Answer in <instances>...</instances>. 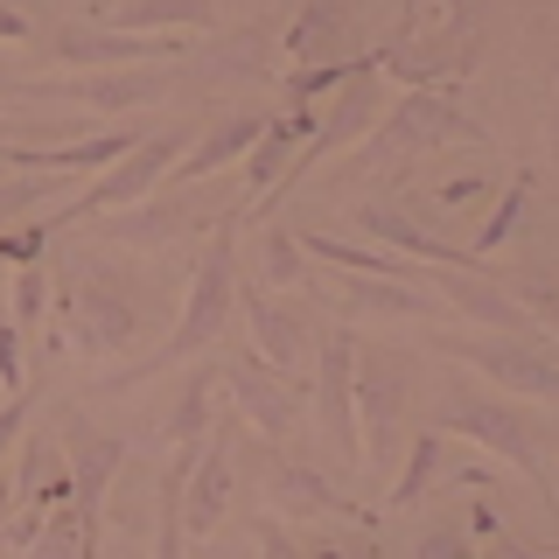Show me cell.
I'll return each mask as SVG.
<instances>
[{
	"label": "cell",
	"instance_id": "1",
	"mask_svg": "<svg viewBox=\"0 0 559 559\" xmlns=\"http://www.w3.org/2000/svg\"><path fill=\"white\" fill-rule=\"evenodd\" d=\"M231 308H238L231 231H210L203 259H197V280H189V301H182V322H175V336L154 349V357H140L127 378L140 384V378H154V371H168V364H182V357H197V349H210V343L224 336V322H231ZM127 378H119V384H127Z\"/></svg>",
	"mask_w": 559,
	"mask_h": 559
},
{
	"label": "cell",
	"instance_id": "2",
	"mask_svg": "<svg viewBox=\"0 0 559 559\" xmlns=\"http://www.w3.org/2000/svg\"><path fill=\"white\" fill-rule=\"evenodd\" d=\"M454 140H468V147H489V127H476V119H468L448 92H406V98L392 105V112H378V119H371L357 168H384V162H399V154L454 147Z\"/></svg>",
	"mask_w": 559,
	"mask_h": 559
},
{
	"label": "cell",
	"instance_id": "3",
	"mask_svg": "<svg viewBox=\"0 0 559 559\" xmlns=\"http://www.w3.org/2000/svg\"><path fill=\"white\" fill-rule=\"evenodd\" d=\"M57 336L78 349V357H105V349L140 343V308L127 294H112L105 273H84L63 259V287H57Z\"/></svg>",
	"mask_w": 559,
	"mask_h": 559
},
{
	"label": "cell",
	"instance_id": "4",
	"mask_svg": "<svg viewBox=\"0 0 559 559\" xmlns=\"http://www.w3.org/2000/svg\"><path fill=\"white\" fill-rule=\"evenodd\" d=\"M168 168H175V140H168V133H147V140H133V147L119 154V162H105V168H98V182L84 189L78 203L49 210V217H35V224H43V231L57 238V231H70V224H84V217H105V210H127V203H140V197H147V189L162 182Z\"/></svg>",
	"mask_w": 559,
	"mask_h": 559
},
{
	"label": "cell",
	"instance_id": "5",
	"mask_svg": "<svg viewBox=\"0 0 559 559\" xmlns=\"http://www.w3.org/2000/svg\"><path fill=\"white\" fill-rule=\"evenodd\" d=\"M399 419H406V384H399V364L384 357H357L349 371V433H357L364 462H392V441H399Z\"/></svg>",
	"mask_w": 559,
	"mask_h": 559
},
{
	"label": "cell",
	"instance_id": "6",
	"mask_svg": "<svg viewBox=\"0 0 559 559\" xmlns=\"http://www.w3.org/2000/svg\"><path fill=\"white\" fill-rule=\"evenodd\" d=\"M14 98H49V105H84V112H140L175 92L168 70H105V78H57V84H0Z\"/></svg>",
	"mask_w": 559,
	"mask_h": 559
},
{
	"label": "cell",
	"instance_id": "7",
	"mask_svg": "<svg viewBox=\"0 0 559 559\" xmlns=\"http://www.w3.org/2000/svg\"><path fill=\"white\" fill-rule=\"evenodd\" d=\"M441 427H448V433H462V441H476V448H489L497 462L524 468V476H532V483L552 497V483H546V462L532 454V433L518 427V413H511V406H497V399H468V392H454L448 406H441Z\"/></svg>",
	"mask_w": 559,
	"mask_h": 559
},
{
	"label": "cell",
	"instance_id": "8",
	"mask_svg": "<svg viewBox=\"0 0 559 559\" xmlns=\"http://www.w3.org/2000/svg\"><path fill=\"white\" fill-rule=\"evenodd\" d=\"M217 384L231 392L238 419L259 433V441H273V448H280V441L294 433V392H287V384H280V371H266L259 357H231Z\"/></svg>",
	"mask_w": 559,
	"mask_h": 559
},
{
	"label": "cell",
	"instance_id": "9",
	"mask_svg": "<svg viewBox=\"0 0 559 559\" xmlns=\"http://www.w3.org/2000/svg\"><path fill=\"white\" fill-rule=\"evenodd\" d=\"M441 349L462 357V364H476V371L497 378L503 392L538 399V406H559V364L538 357V349H524V343H441Z\"/></svg>",
	"mask_w": 559,
	"mask_h": 559
},
{
	"label": "cell",
	"instance_id": "10",
	"mask_svg": "<svg viewBox=\"0 0 559 559\" xmlns=\"http://www.w3.org/2000/svg\"><path fill=\"white\" fill-rule=\"evenodd\" d=\"M224 511H231V433H210L182 476V532L189 538L217 532Z\"/></svg>",
	"mask_w": 559,
	"mask_h": 559
},
{
	"label": "cell",
	"instance_id": "11",
	"mask_svg": "<svg viewBox=\"0 0 559 559\" xmlns=\"http://www.w3.org/2000/svg\"><path fill=\"white\" fill-rule=\"evenodd\" d=\"M349 371H357V336L349 329H329L314 343V419H322V441L349 448Z\"/></svg>",
	"mask_w": 559,
	"mask_h": 559
},
{
	"label": "cell",
	"instance_id": "12",
	"mask_svg": "<svg viewBox=\"0 0 559 559\" xmlns=\"http://www.w3.org/2000/svg\"><path fill=\"white\" fill-rule=\"evenodd\" d=\"M231 314H245V329H252V357L266 364V371L287 378L294 364L308 357V329L294 322V308H280L266 287H238V308Z\"/></svg>",
	"mask_w": 559,
	"mask_h": 559
},
{
	"label": "cell",
	"instance_id": "13",
	"mask_svg": "<svg viewBox=\"0 0 559 559\" xmlns=\"http://www.w3.org/2000/svg\"><path fill=\"white\" fill-rule=\"evenodd\" d=\"M336 308L349 314V322H406V314H441V301H433L427 287H406V280H378V273H349L336 280Z\"/></svg>",
	"mask_w": 559,
	"mask_h": 559
},
{
	"label": "cell",
	"instance_id": "14",
	"mask_svg": "<svg viewBox=\"0 0 559 559\" xmlns=\"http://www.w3.org/2000/svg\"><path fill=\"white\" fill-rule=\"evenodd\" d=\"M357 231H364V238H378V245H392L399 259H419V266H454V273H476V266H483L468 245H441V238H427L419 224L399 217L392 203H357Z\"/></svg>",
	"mask_w": 559,
	"mask_h": 559
},
{
	"label": "cell",
	"instance_id": "15",
	"mask_svg": "<svg viewBox=\"0 0 559 559\" xmlns=\"http://www.w3.org/2000/svg\"><path fill=\"white\" fill-rule=\"evenodd\" d=\"M63 468H70V503H78L84 518H98V503H105V483H112V468L127 462V448L119 441H105V433H92L78 413H70V427H63Z\"/></svg>",
	"mask_w": 559,
	"mask_h": 559
},
{
	"label": "cell",
	"instance_id": "16",
	"mask_svg": "<svg viewBox=\"0 0 559 559\" xmlns=\"http://www.w3.org/2000/svg\"><path fill=\"white\" fill-rule=\"evenodd\" d=\"M105 28L119 35H182V28H210L217 8L210 0H119V8H98Z\"/></svg>",
	"mask_w": 559,
	"mask_h": 559
},
{
	"label": "cell",
	"instance_id": "17",
	"mask_svg": "<svg viewBox=\"0 0 559 559\" xmlns=\"http://www.w3.org/2000/svg\"><path fill=\"white\" fill-rule=\"evenodd\" d=\"M259 127H266V119H217V127H210L189 154H175L168 175H175V182H203V175L245 162V154H252V140H259Z\"/></svg>",
	"mask_w": 559,
	"mask_h": 559
},
{
	"label": "cell",
	"instance_id": "18",
	"mask_svg": "<svg viewBox=\"0 0 559 559\" xmlns=\"http://www.w3.org/2000/svg\"><path fill=\"white\" fill-rule=\"evenodd\" d=\"M273 511H294V518H343V489L329 476H314L301 462H273Z\"/></svg>",
	"mask_w": 559,
	"mask_h": 559
},
{
	"label": "cell",
	"instance_id": "19",
	"mask_svg": "<svg viewBox=\"0 0 559 559\" xmlns=\"http://www.w3.org/2000/svg\"><path fill=\"white\" fill-rule=\"evenodd\" d=\"M336 43H343V8L336 0H308L294 8V28H287V57L294 63H336Z\"/></svg>",
	"mask_w": 559,
	"mask_h": 559
},
{
	"label": "cell",
	"instance_id": "20",
	"mask_svg": "<svg viewBox=\"0 0 559 559\" xmlns=\"http://www.w3.org/2000/svg\"><path fill=\"white\" fill-rule=\"evenodd\" d=\"M468 57H476V43H448L441 57H413V63H406V57H384L378 70H392L406 92H427V84H454V78H468V70H476Z\"/></svg>",
	"mask_w": 559,
	"mask_h": 559
},
{
	"label": "cell",
	"instance_id": "21",
	"mask_svg": "<svg viewBox=\"0 0 559 559\" xmlns=\"http://www.w3.org/2000/svg\"><path fill=\"white\" fill-rule=\"evenodd\" d=\"M441 468H448V441H441V427H433V433H419V441H413L406 476L392 483V511H413V503L433 489V476H441Z\"/></svg>",
	"mask_w": 559,
	"mask_h": 559
},
{
	"label": "cell",
	"instance_id": "22",
	"mask_svg": "<svg viewBox=\"0 0 559 559\" xmlns=\"http://www.w3.org/2000/svg\"><path fill=\"white\" fill-rule=\"evenodd\" d=\"M259 287H308V252L294 231H266V245H259Z\"/></svg>",
	"mask_w": 559,
	"mask_h": 559
},
{
	"label": "cell",
	"instance_id": "23",
	"mask_svg": "<svg viewBox=\"0 0 559 559\" xmlns=\"http://www.w3.org/2000/svg\"><path fill=\"white\" fill-rule=\"evenodd\" d=\"M524 203H532V182L518 175V189H503V203L489 210V224H483L476 238H468V252H476V259H483V252H497V245H503V238H511L518 224H524Z\"/></svg>",
	"mask_w": 559,
	"mask_h": 559
},
{
	"label": "cell",
	"instance_id": "24",
	"mask_svg": "<svg viewBox=\"0 0 559 559\" xmlns=\"http://www.w3.org/2000/svg\"><path fill=\"white\" fill-rule=\"evenodd\" d=\"M210 392H217V378L197 371V378H189V392H182V406H175V419H168V433H175L182 448L203 433V419H210Z\"/></svg>",
	"mask_w": 559,
	"mask_h": 559
},
{
	"label": "cell",
	"instance_id": "25",
	"mask_svg": "<svg viewBox=\"0 0 559 559\" xmlns=\"http://www.w3.org/2000/svg\"><path fill=\"white\" fill-rule=\"evenodd\" d=\"M511 287V308L518 314H532L538 329H552L559 336V287H546V280H503Z\"/></svg>",
	"mask_w": 559,
	"mask_h": 559
},
{
	"label": "cell",
	"instance_id": "26",
	"mask_svg": "<svg viewBox=\"0 0 559 559\" xmlns=\"http://www.w3.org/2000/svg\"><path fill=\"white\" fill-rule=\"evenodd\" d=\"M49 189H57V175H35V182H14V175H0V224L35 217V210L49 203Z\"/></svg>",
	"mask_w": 559,
	"mask_h": 559
},
{
	"label": "cell",
	"instance_id": "27",
	"mask_svg": "<svg viewBox=\"0 0 559 559\" xmlns=\"http://www.w3.org/2000/svg\"><path fill=\"white\" fill-rule=\"evenodd\" d=\"M43 308H49V273L28 259V266H22V280H14V322H22V329H35V322H43Z\"/></svg>",
	"mask_w": 559,
	"mask_h": 559
},
{
	"label": "cell",
	"instance_id": "28",
	"mask_svg": "<svg viewBox=\"0 0 559 559\" xmlns=\"http://www.w3.org/2000/svg\"><path fill=\"white\" fill-rule=\"evenodd\" d=\"M0 384H8V392H28V357H22V329H14V314H0Z\"/></svg>",
	"mask_w": 559,
	"mask_h": 559
},
{
	"label": "cell",
	"instance_id": "29",
	"mask_svg": "<svg viewBox=\"0 0 559 559\" xmlns=\"http://www.w3.org/2000/svg\"><path fill=\"white\" fill-rule=\"evenodd\" d=\"M441 28L462 35V0H419V14H413V43H419V35H441Z\"/></svg>",
	"mask_w": 559,
	"mask_h": 559
},
{
	"label": "cell",
	"instance_id": "30",
	"mask_svg": "<svg viewBox=\"0 0 559 559\" xmlns=\"http://www.w3.org/2000/svg\"><path fill=\"white\" fill-rule=\"evenodd\" d=\"M419 559H476V546H468V532H454V524H433V532L419 538Z\"/></svg>",
	"mask_w": 559,
	"mask_h": 559
},
{
	"label": "cell",
	"instance_id": "31",
	"mask_svg": "<svg viewBox=\"0 0 559 559\" xmlns=\"http://www.w3.org/2000/svg\"><path fill=\"white\" fill-rule=\"evenodd\" d=\"M22 427H28V392H8V406H0V454H14Z\"/></svg>",
	"mask_w": 559,
	"mask_h": 559
},
{
	"label": "cell",
	"instance_id": "32",
	"mask_svg": "<svg viewBox=\"0 0 559 559\" xmlns=\"http://www.w3.org/2000/svg\"><path fill=\"white\" fill-rule=\"evenodd\" d=\"M252 538H259V559H301V552H294V538L280 532L273 518H259V524H252Z\"/></svg>",
	"mask_w": 559,
	"mask_h": 559
},
{
	"label": "cell",
	"instance_id": "33",
	"mask_svg": "<svg viewBox=\"0 0 559 559\" xmlns=\"http://www.w3.org/2000/svg\"><path fill=\"white\" fill-rule=\"evenodd\" d=\"M0 43H28V14H14V8H0Z\"/></svg>",
	"mask_w": 559,
	"mask_h": 559
},
{
	"label": "cell",
	"instance_id": "34",
	"mask_svg": "<svg viewBox=\"0 0 559 559\" xmlns=\"http://www.w3.org/2000/svg\"><path fill=\"white\" fill-rule=\"evenodd\" d=\"M489 559H552V552H538V546H518V538H503V546L489 552Z\"/></svg>",
	"mask_w": 559,
	"mask_h": 559
},
{
	"label": "cell",
	"instance_id": "35",
	"mask_svg": "<svg viewBox=\"0 0 559 559\" xmlns=\"http://www.w3.org/2000/svg\"><path fill=\"white\" fill-rule=\"evenodd\" d=\"M343 559H378V546H349V552H343Z\"/></svg>",
	"mask_w": 559,
	"mask_h": 559
},
{
	"label": "cell",
	"instance_id": "36",
	"mask_svg": "<svg viewBox=\"0 0 559 559\" xmlns=\"http://www.w3.org/2000/svg\"><path fill=\"white\" fill-rule=\"evenodd\" d=\"M8 503H14V483H8V476H0V511H8Z\"/></svg>",
	"mask_w": 559,
	"mask_h": 559
},
{
	"label": "cell",
	"instance_id": "37",
	"mask_svg": "<svg viewBox=\"0 0 559 559\" xmlns=\"http://www.w3.org/2000/svg\"><path fill=\"white\" fill-rule=\"evenodd\" d=\"M0 175H14V168H8V162H0Z\"/></svg>",
	"mask_w": 559,
	"mask_h": 559
},
{
	"label": "cell",
	"instance_id": "38",
	"mask_svg": "<svg viewBox=\"0 0 559 559\" xmlns=\"http://www.w3.org/2000/svg\"><path fill=\"white\" fill-rule=\"evenodd\" d=\"M552 503H559V489H552Z\"/></svg>",
	"mask_w": 559,
	"mask_h": 559
},
{
	"label": "cell",
	"instance_id": "39",
	"mask_svg": "<svg viewBox=\"0 0 559 559\" xmlns=\"http://www.w3.org/2000/svg\"><path fill=\"white\" fill-rule=\"evenodd\" d=\"M98 8H105V0H98Z\"/></svg>",
	"mask_w": 559,
	"mask_h": 559
}]
</instances>
